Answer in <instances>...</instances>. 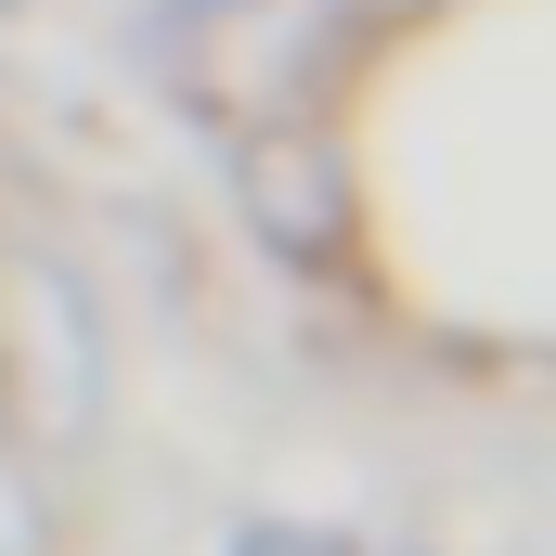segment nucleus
<instances>
[{
    "mask_svg": "<svg viewBox=\"0 0 556 556\" xmlns=\"http://www.w3.org/2000/svg\"><path fill=\"white\" fill-rule=\"evenodd\" d=\"M247 207L273 220V247H298V260H324V233H337V181H324L311 142H260L247 155Z\"/></svg>",
    "mask_w": 556,
    "mask_h": 556,
    "instance_id": "nucleus-1",
    "label": "nucleus"
}]
</instances>
